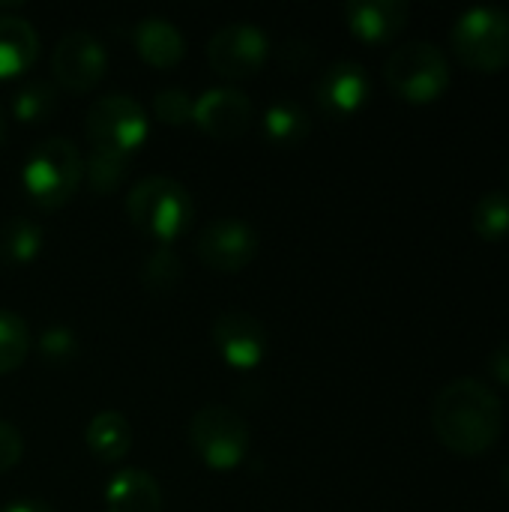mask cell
I'll return each instance as SVG.
<instances>
[{"mask_svg":"<svg viewBox=\"0 0 509 512\" xmlns=\"http://www.w3.org/2000/svg\"><path fill=\"white\" fill-rule=\"evenodd\" d=\"M411 6L405 0H351L345 3L348 30L363 42H390L405 30Z\"/></svg>","mask_w":509,"mask_h":512,"instance_id":"5bb4252c","label":"cell"},{"mask_svg":"<svg viewBox=\"0 0 509 512\" xmlns=\"http://www.w3.org/2000/svg\"><path fill=\"white\" fill-rule=\"evenodd\" d=\"M501 486L507 489V495H509V462L501 468Z\"/></svg>","mask_w":509,"mask_h":512,"instance_id":"1f68e13d","label":"cell"},{"mask_svg":"<svg viewBox=\"0 0 509 512\" xmlns=\"http://www.w3.org/2000/svg\"><path fill=\"white\" fill-rule=\"evenodd\" d=\"M213 345L219 351V357L231 366V369H255L264 357H267V348H270V339H267V327L249 315V312H222L216 321H213Z\"/></svg>","mask_w":509,"mask_h":512,"instance_id":"8fae6325","label":"cell"},{"mask_svg":"<svg viewBox=\"0 0 509 512\" xmlns=\"http://www.w3.org/2000/svg\"><path fill=\"white\" fill-rule=\"evenodd\" d=\"M192 120L210 138L234 141L252 126L255 108H252L249 96L237 87H210L198 96V102L192 108Z\"/></svg>","mask_w":509,"mask_h":512,"instance_id":"7c38bea8","label":"cell"},{"mask_svg":"<svg viewBox=\"0 0 509 512\" xmlns=\"http://www.w3.org/2000/svg\"><path fill=\"white\" fill-rule=\"evenodd\" d=\"M507 183H509V162H507Z\"/></svg>","mask_w":509,"mask_h":512,"instance_id":"836d02e7","label":"cell"},{"mask_svg":"<svg viewBox=\"0 0 509 512\" xmlns=\"http://www.w3.org/2000/svg\"><path fill=\"white\" fill-rule=\"evenodd\" d=\"M432 429L456 456H483L501 441L504 402L480 378H453L432 399Z\"/></svg>","mask_w":509,"mask_h":512,"instance_id":"6da1fadb","label":"cell"},{"mask_svg":"<svg viewBox=\"0 0 509 512\" xmlns=\"http://www.w3.org/2000/svg\"><path fill=\"white\" fill-rule=\"evenodd\" d=\"M42 249V228L30 216H9L0 222V267H24Z\"/></svg>","mask_w":509,"mask_h":512,"instance_id":"ffe728a7","label":"cell"},{"mask_svg":"<svg viewBox=\"0 0 509 512\" xmlns=\"http://www.w3.org/2000/svg\"><path fill=\"white\" fill-rule=\"evenodd\" d=\"M453 51L462 63L480 72L509 66V12L501 6H471L450 30Z\"/></svg>","mask_w":509,"mask_h":512,"instance_id":"5b68a950","label":"cell"},{"mask_svg":"<svg viewBox=\"0 0 509 512\" xmlns=\"http://www.w3.org/2000/svg\"><path fill=\"white\" fill-rule=\"evenodd\" d=\"M81 177H84V156L63 135H51L39 141L27 153L21 168V183L30 201L42 210L63 207L78 192Z\"/></svg>","mask_w":509,"mask_h":512,"instance_id":"3957f363","label":"cell"},{"mask_svg":"<svg viewBox=\"0 0 509 512\" xmlns=\"http://www.w3.org/2000/svg\"><path fill=\"white\" fill-rule=\"evenodd\" d=\"M189 444L213 471H234L249 453L246 420L225 405H204L189 423Z\"/></svg>","mask_w":509,"mask_h":512,"instance_id":"8992f818","label":"cell"},{"mask_svg":"<svg viewBox=\"0 0 509 512\" xmlns=\"http://www.w3.org/2000/svg\"><path fill=\"white\" fill-rule=\"evenodd\" d=\"M0 512H57L51 504L45 501H36V498H27V501H12L9 507H3Z\"/></svg>","mask_w":509,"mask_h":512,"instance_id":"4dcf8cb0","label":"cell"},{"mask_svg":"<svg viewBox=\"0 0 509 512\" xmlns=\"http://www.w3.org/2000/svg\"><path fill=\"white\" fill-rule=\"evenodd\" d=\"M21 456H24V438H21V432L12 423L0 420V474H6L9 468H15L21 462Z\"/></svg>","mask_w":509,"mask_h":512,"instance_id":"f1b7e54d","label":"cell"},{"mask_svg":"<svg viewBox=\"0 0 509 512\" xmlns=\"http://www.w3.org/2000/svg\"><path fill=\"white\" fill-rule=\"evenodd\" d=\"M486 366H489V375H492L498 384L509 387V339L495 345V351L489 354V363H486Z\"/></svg>","mask_w":509,"mask_h":512,"instance_id":"f546056e","label":"cell"},{"mask_svg":"<svg viewBox=\"0 0 509 512\" xmlns=\"http://www.w3.org/2000/svg\"><path fill=\"white\" fill-rule=\"evenodd\" d=\"M3 141H6V120H3V111H0V147H3Z\"/></svg>","mask_w":509,"mask_h":512,"instance_id":"d6a6232c","label":"cell"},{"mask_svg":"<svg viewBox=\"0 0 509 512\" xmlns=\"http://www.w3.org/2000/svg\"><path fill=\"white\" fill-rule=\"evenodd\" d=\"M384 78L405 102H435L450 87V60L435 42L414 39L390 51Z\"/></svg>","mask_w":509,"mask_h":512,"instance_id":"277c9868","label":"cell"},{"mask_svg":"<svg viewBox=\"0 0 509 512\" xmlns=\"http://www.w3.org/2000/svg\"><path fill=\"white\" fill-rule=\"evenodd\" d=\"M57 111V87L45 78L21 84L12 96V114L21 123H42Z\"/></svg>","mask_w":509,"mask_h":512,"instance_id":"7402d4cb","label":"cell"},{"mask_svg":"<svg viewBox=\"0 0 509 512\" xmlns=\"http://www.w3.org/2000/svg\"><path fill=\"white\" fill-rule=\"evenodd\" d=\"M192 96L183 90V87H162L156 96H153V114L156 120L168 123V126H183L192 120Z\"/></svg>","mask_w":509,"mask_h":512,"instance_id":"484cf974","label":"cell"},{"mask_svg":"<svg viewBox=\"0 0 509 512\" xmlns=\"http://www.w3.org/2000/svg\"><path fill=\"white\" fill-rule=\"evenodd\" d=\"M195 252L204 267L219 273H237L258 255V231L240 219H216L195 237Z\"/></svg>","mask_w":509,"mask_h":512,"instance_id":"30bf717a","label":"cell"},{"mask_svg":"<svg viewBox=\"0 0 509 512\" xmlns=\"http://www.w3.org/2000/svg\"><path fill=\"white\" fill-rule=\"evenodd\" d=\"M30 351V330L24 318L9 309H0V375L18 369Z\"/></svg>","mask_w":509,"mask_h":512,"instance_id":"d4e9b609","label":"cell"},{"mask_svg":"<svg viewBox=\"0 0 509 512\" xmlns=\"http://www.w3.org/2000/svg\"><path fill=\"white\" fill-rule=\"evenodd\" d=\"M135 51L144 63L156 66V69H171L183 60L186 54V39L177 30V24H171L168 18L159 15H147L135 24L132 33Z\"/></svg>","mask_w":509,"mask_h":512,"instance_id":"9a60e30c","label":"cell"},{"mask_svg":"<svg viewBox=\"0 0 509 512\" xmlns=\"http://www.w3.org/2000/svg\"><path fill=\"white\" fill-rule=\"evenodd\" d=\"M318 60V51L309 39L303 36H294V39H285V45L279 48V63L282 69L288 72H309Z\"/></svg>","mask_w":509,"mask_h":512,"instance_id":"83f0119b","label":"cell"},{"mask_svg":"<svg viewBox=\"0 0 509 512\" xmlns=\"http://www.w3.org/2000/svg\"><path fill=\"white\" fill-rule=\"evenodd\" d=\"M84 441L99 462H120L132 447V426L120 411L108 408V411H99L87 423Z\"/></svg>","mask_w":509,"mask_h":512,"instance_id":"ac0fdd59","label":"cell"},{"mask_svg":"<svg viewBox=\"0 0 509 512\" xmlns=\"http://www.w3.org/2000/svg\"><path fill=\"white\" fill-rule=\"evenodd\" d=\"M261 129L264 135L279 144V147H297L309 138L312 132V117L309 111L294 102V99H279L273 102L267 111H264V120H261Z\"/></svg>","mask_w":509,"mask_h":512,"instance_id":"d6986e66","label":"cell"},{"mask_svg":"<svg viewBox=\"0 0 509 512\" xmlns=\"http://www.w3.org/2000/svg\"><path fill=\"white\" fill-rule=\"evenodd\" d=\"M126 213L144 237L156 240L159 246H171V240L189 231L195 216V201L180 180L165 174H150L129 189Z\"/></svg>","mask_w":509,"mask_h":512,"instance_id":"7a4b0ae2","label":"cell"},{"mask_svg":"<svg viewBox=\"0 0 509 512\" xmlns=\"http://www.w3.org/2000/svg\"><path fill=\"white\" fill-rule=\"evenodd\" d=\"M315 99L321 105V111L327 117H351L357 114L366 99H369V72L363 63L357 60H339V63H330L318 84H315Z\"/></svg>","mask_w":509,"mask_h":512,"instance_id":"4fadbf2b","label":"cell"},{"mask_svg":"<svg viewBox=\"0 0 509 512\" xmlns=\"http://www.w3.org/2000/svg\"><path fill=\"white\" fill-rule=\"evenodd\" d=\"M39 54V36L27 18L0 15V78H15L33 66Z\"/></svg>","mask_w":509,"mask_h":512,"instance_id":"e0dca14e","label":"cell"},{"mask_svg":"<svg viewBox=\"0 0 509 512\" xmlns=\"http://www.w3.org/2000/svg\"><path fill=\"white\" fill-rule=\"evenodd\" d=\"M183 279V261L171 246H156L141 264V285L150 294H171Z\"/></svg>","mask_w":509,"mask_h":512,"instance_id":"cb8c5ba5","label":"cell"},{"mask_svg":"<svg viewBox=\"0 0 509 512\" xmlns=\"http://www.w3.org/2000/svg\"><path fill=\"white\" fill-rule=\"evenodd\" d=\"M471 225L477 231V237L489 240V243H498L509 237V192L507 189H492V192H483L477 201H474V210H471Z\"/></svg>","mask_w":509,"mask_h":512,"instance_id":"44dd1931","label":"cell"},{"mask_svg":"<svg viewBox=\"0 0 509 512\" xmlns=\"http://www.w3.org/2000/svg\"><path fill=\"white\" fill-rule=\"evenodd\" d=\"M105 512H162V489L141 468L117 471L105 486Z\"/></svg>","mask_w":509,"mask_h":512,"instance_id":"2e32d148","label":"cell"},{"mask_svg":"<svg viewBox=\"0 0 509 512\" xmlns=\"http://www.w3.org/2000/svg\"><path fill=\"white\" fill-rule=\"evenodd\" d=\"M129 159L132 156H120V153H105V150H90V156L84 159V177L93 195H111L123 186L126 174H129Z\"/></svg>","mask_w":509,"mask_h":512,"instance_id":"603a6c76","label":"cell"},{"mask_svg":"<svg viewBox=\"0 0 509 512\" xmlns=\"http://www.w3.org/2000/svg\"><path fill=\"white\" fill-rule=\"evenodd\" d=\"M108 69V54L102 42L87 30H66L51 51L54 87L69 93H90Z\"/></svg>","mask_w":509,"mask_h":512,"instance_id":"ba28073f","label":"cell"},{"mask_svg":"<svg viewBox=\"0 0 509 512\" xmlns=\"http://www.w3.org/2000/svg\"><path fill=\"white\" fill-rule=\"evenodd\" d=\"M267 54H270V39L252 21H231L219 27L207 42V60L225 78L255 75L267 63Z\"/></svg>","mask_w":509,"mask_h":512,"instance_id":"9c48e42d","label":"cell"},{"mask_svg":"<svg viewBox=\"0 0 509 512\" xmlns=\"http://www.w3.org/2000/svg\"><path fill=\"white\" fill-rule=\"evenodd\" d=\"M84 132L93 150L132 156L147 138V114L129 93H108L87 111Z\"/></svg>","mask_w":509,"mask_h":512,"instance_id":"52a82bcc","label":"cell"},{"mask_svg":"<svg viewBox=\"0 0 509 512\" xmlns=\"http://www.w3.org/2000/svg\"><path fill=\"white\" fill-rule=\"evenodd\" d=\"M39 354H42L45 363H54V366L69 363L78 354V336H75V330H69V327H48L39 336Z\"/></svg>","mask_w":509,"mask_h":512,"instance_id":"4316f807","label":"cell"}]
</instances>
